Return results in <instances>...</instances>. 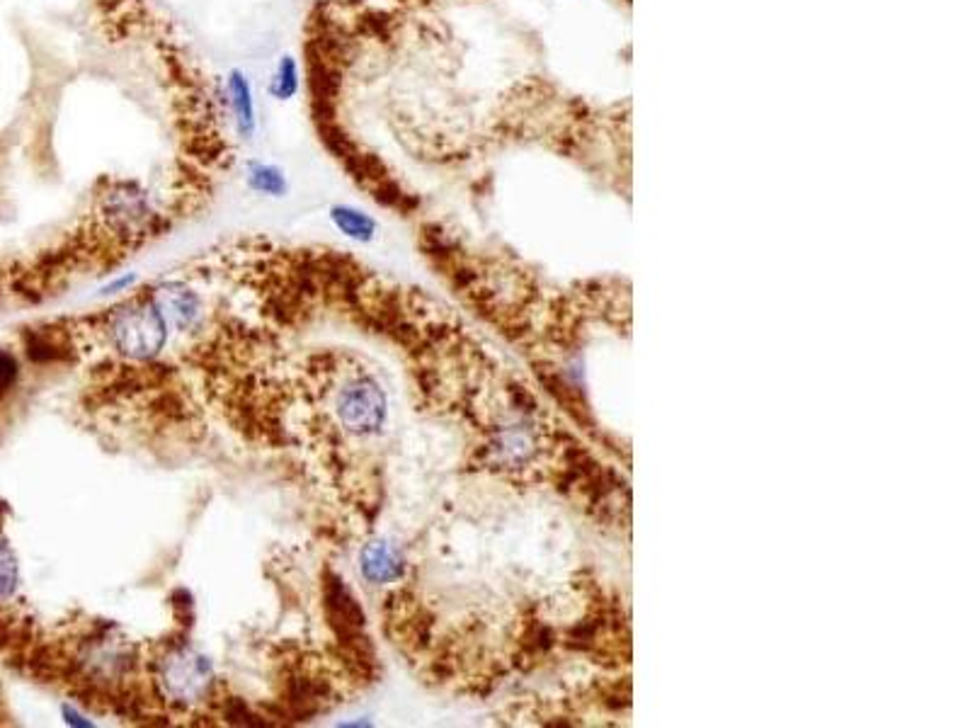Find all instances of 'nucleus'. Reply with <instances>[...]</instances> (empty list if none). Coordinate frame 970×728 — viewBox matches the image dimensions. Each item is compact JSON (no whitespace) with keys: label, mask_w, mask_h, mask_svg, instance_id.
Segmentation results:
<instances>
[{"label":"nucleus","mask_w":970,"mask_h":728,"mask_svg":"<svg viewBox=\"0 0 970 728\" xmlns=\"http://www.w3.org/2000/svg\"><path fill=\"white\" fill-rule=\"evenodd\" d=\"M313 398L323 418L345 437H372L384 428L388 401L381 381L357 360L316 362L311 377Z\"/></svg>","instance_id":"f257e3e1"},{"label":"nucleus","mask_w":970,"mask_h":728,"mask_svg":"<svg viewBox=\"0 0 970 728\" xmlns=\"http://www.w3.org/2000/svg\"><path fill=\"white\" fill-rule=\"evenodd\" d=\"M100 335L114 355L129 362H148L161 355L168 343L170 323L151 292L114 306L110 314L100 316Z\"/></svg>","instance_id":"f03ea898"},{"label":"nucleus","mask_w":970,"mask_h":728,"mask_svg":"<svg viewBox=\"0 0 970 728\" xmlns=\"http://www.w3.org/2000/svg\"><path fill=\"white\" fill-rule=\"evenodd\" d=\"M100 209L117 233H144L158 219L151 192L136 180H114L100 197Z\"/></svg>","instance_id":"20e7f679"},{"label":"nucleus","mask_w":970,"mask_h":728,"mask_svg":"<svg viewBox=\"0 0 970 728\" xmlns=\"http://www.w3.org/2000/svg\"><path fill=\"white\" fill-rule=\"evenodd\" d=\"M15 379H17V362H15V357L8 355V352L0 350V394H5V391H8L10 386H13Z\"/></svg>","instance_id":"9b49d317"},{"label":"nucleus","mask_w":970,"mask_h":728,"mask_svg":"<svg viewBox=\"0 0 970 728\" xmlns=\"http://www.w3.org/2000/svg\"><path fill=\"white\" fill-rule=\"evenodd\" d=\"M245 182L253 192H258L262 197H284L289 190V182L284 170L275 166V163H265V161H250L248 163V173H245Z\"/></svg>","instance_id":"6e6552de"},{"label":"nucleus","mask_w":970,"mask_h":728,"mask_svg":"<svg viewBox=\"0 0 970 728\" xmlns=\"http://www.w3.org/2000/svg\"><path fill=\"white\" fill-rule=\"evenodd\" d=\"M330 221L350 241L369 243L376 236V221L367 212H362V209L352 207V204H335V207H330Z\"/></svg>","instance_id":"0eeeda50"},{"label":"nucleus","mask_w":970,"mask_h":728,"mask_svg":"<svg viewBox=\"0 0 970 728\" xmlns=\"http://www.w3.org/2000/svg\"><path fill=\"white\" fill-rule=\"evenodd\" d=\"M359 568L369 583H396L403 576V559L388 542H372L359 554Z\"/></svg>","instance_id":"423d86ee"},{"label":"nucleus","mask_w":970,"mask_h":728,"mask_svg":"<svg viewBox=\"0 0 970 728\" xmlns=\"http://www.w3.org/2000/svg\"><path fill=\"white\" fill-rule=\"evenodd\" d=\"M226 102L236 134L243 141H253L258 134V105H255L253 83L243 68H231L226 73Z\"/></svg>","instance_id":"39448f33"},{"label":"nucleus","mask_w":970,"mask_h":728,"mask_svg":"<svg viewBox=\"0 0 970 728\" xmlns=\"http://www.w3.org/2000/svg\"><path fill=\"white\" fill-rule=\"evenodd\" d=\"M301 90V68L299 61L291 54H282L277 59L275 71H272L270 83H267V93L272 100L289 102L299 95Z\"/></svg>","instance_id":"1a4fd4ad"},{"label":"nucleus","mask_w":970,"mask_h":728,"mask_svg":"<svg viewBox=\"0 0 970 728\" xmlns=\"http://www.w3.org/2000/svg\"><path fill=\"white\" fill-rule=\"evenodd\" d=\"M158 685L175 707H194L211 695L214 675L199 653L178 646L158 661Z\"/></svg>","instance_id":"7ed1b4c3"},{"label":"nucleus","mask_w":970,"mask_h":728,"mask_svg":"<svg viewBox=\"0 0 970 728\" xmlns=\"http://www.w3.org/2000/svg\"><path fill=\"white\" fill-rule=\"evenodd\" d=\"M17 585H20L17 559L10 544L5 539H0V602L10 600L17 593Z\"/></svg>","instance_id":"9d476101"}]
</instances>
